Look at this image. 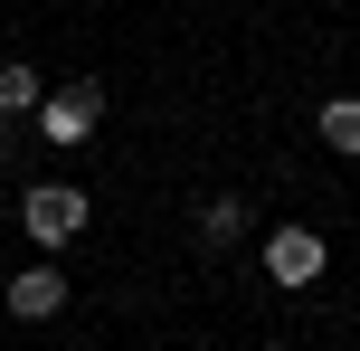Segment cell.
I'll use <instances>...</instances> for the list:
<instances>
[{"mask_svg":"<svg viewBox=\"0 0 360 351\" xmlns=\"http://www.w3.org/2000/svg\"><path fill=\"white\" fill-rule=\"evenodd\" d=\"M313 133H323V152H342V162H360V95H332V105L313 114Z\"/></svg>","mask_w":360,"mask_h":351,"instance_id":"7","label":"cell"},{"mask_svg":"<svg viewBox=\"0 0 360 351\" xmlns=\"http://www.w3.org/2000/svg\"><path fill=\"white\" fill-rule=\"evenodd\" d=\"M86 219H95V200H86L76 181H38V190H19V228H29V238L48 247V257L86 238Z\"/></svg>","mask_w":360,"mask_h":351,"instance_id":"2","label":"cell"},{"mask_svg":"<svg viewBox=\"0 0 360 351\" xmlns=\"http://www.w3.org/2000/svg\"><path fill=\"white\" fill-rule=\"evenodd\" d=\"M95 124H105V76H67V86H48L38 114H29V133H38L48 152H86Z\"/></svg>","mask_w":360,"mask_h":351,"instance_id":"1","label":"cell"},{"mask_svg":"<svg viewBox=\"0 0 360 351\" xmlns=\"http://www.w3.org/2000/svg\"><path fill=\"white\" fill-rule=\"evenodd\" d=\"M323 266H332V247H323V228H304V219H285V228H275V238H266V276H275V285H313V276H323Z\"/></svg>","mask_w":360,"mask_h":351,"instance_id":"3","label":"cell"},{"mask_svg":"<svg viewBox=\"0 0 360 351\" xmlns=\"http://www.w3.org/2000/svg\"><path fill=\"white\" fill-rule=\"evenodd\" d=\"M38 95H48V76H38L29 57H0V114H10V124H29Z\"/></svg>","mask_w":360,"mask_h":351,"instance_id":"6","label":"cell"},{"mask_svg":"<svg viewBox=\"0 0 360 351\" xmlns=\"http://www.w3.org/2000/svg\"><path fill=\"white\" fill-rule=\"evenodd\" d=\"M190 228H199V247H209V257H228V247L247 238V200H228V190H218V200L190 209Z\"/></svg>","mask_w":360,"mask_h":351,"instance_id":"5","label":"cell"},{"mask_svg":"<svg viewBox=\"0 0 360 351\" xmlns=\"http://www.w3.org/2000/svg\"><path fill=\"white\" fill-rule=\"evenodd\" d=\"M0 314L10 323H57L67 314V276H57V266H19V276L0 285Z\"/></svg>","mask_w":360,"mask_h":351,"instance_id":"4","label":"cell"}]
</instances>
